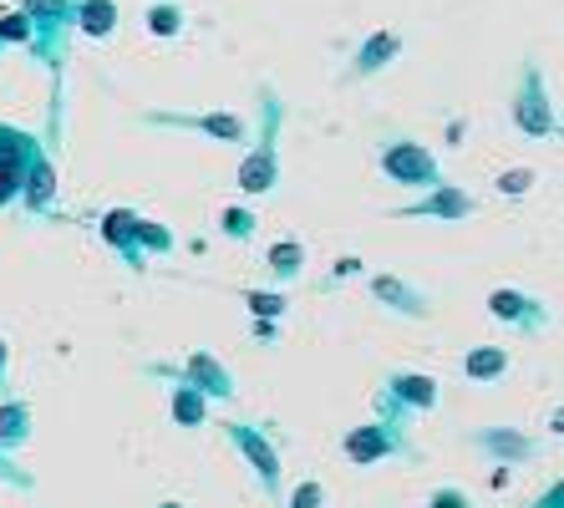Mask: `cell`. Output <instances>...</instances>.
I'll list each match as a JSON object with an SVG mask.
<instances>
[{
	"label": "cell",
	"instance_id": "cell-1",
	"mask_svg": "<svg viewBox=\"0 0 564 508\" xmlns=\"http://www.w3.org/2000/svg\"><path fill=\"white\" fill-rule=\"evenodd\" d=\"M280 128H285V97L275 87H260V138L250 143V153L239 158V194L245 198H264L275 194L280 183Z\"/></svg>",
	"mask_w": 564,
	"mask_h": 508
},
{
	"label": "cell",
	"instance_id": "cell-2",
	"mask_svg": "<svg viewBox=\"0 0 564 508\" xmlns=\"http://www.w3.org/2000/svg\"><path fill=\"white\" fill-rule=\"evenodd\" d=\"M341 453L346 463L356 468H371V463H417V443H412V422H397V418H371V422H356L351 432L341 437Z\"/></svg>",
	"mask_w": 564,
	"mask_h": 508
},
{
	"label": "cell",
	"instance_id": "cell-3",
	"mask_svg": "<svg viewBox=\"0 0 564 508\" xmlns=\"http://www.w3.org/2000/svg\"><path fill=\"white\" fill-rule=\"evenodd\" d=\"M72 11L77 0H21V15L31 21V41L26 52L36 56L46 72H62L66 66V52H72Z\"/></svg>",
	"mask_w": 564,
	"mask_h": 508
},
{
	"label": "cell",
	"instance_id": "cell-4",
	"mask_svg": "<svg viewBox=\"0 0 564 508\" xmlns=\"http://www.w3.org/2000/svg\"><path fill=\"white\" fill-rule=\"evenodd\" d=\"M219 432H224V443H229L239 457H245V468L254 473L260 494L280 504V494H285V463H280V447H275V437H270V428H260V422L224 418Z\"/></svg>",
	"mask_w": 564,
	"mask_h": 508
},
{
	"label": "cell",
	"instance_id": "cell-5",
	"mask_svg": "<svg viewBox=\"0 0 564 508\" xmlns=\"http://www.w3.org/2000/svg\"><path fill=\"white\" fill-rule=\"evenodd\" d=\"M509 118L513 128L534 138V143H554L560 138V112H554V97L544 87V72H539L534 56H524L519 66V82H513V97H509Z\"/></svg>",
	"mask_w": 564,
	"mask_h": 508
},
{
	"label": "cell",
	"instance_id": "cell-6",
	"mask_svg": "<svg viewBox=\"0 0 564 508\" xmlns=\"http://www.w3.org/2000/svg\"><path fill=\"white\" fill-rule=\"evenodd\" d=\"M143 128H178V132H198L209 143H245L250 138V122L229 112V107H198V112H173V107H148L138 112Z\"/></svg>",
	"mask_w": 564,
	"mask_h": 508
},
{
	"label": "cell",
	"instance_id": "cell-7",
	"mask_svg": "<svg viewBox=\"0 0 564 508\" xmlns=\"http://www.w3.org/2000/svg\"><path fill=\"white\" fill-rule=\"evenodd\" d=\"M437 402H443V387H437V377H422V371H387L377 387V412L397 422L427 418V412H437Z\"/></svg>",
	"mask_w": 564,
	"mask_h": 508
},
{
	"label": "cell",
	"instance_id": "cell-8",
	"mask_svg": "<svg viewBox=\"0 0 564 508\" xmlns=\"http://www.w3.org/2000/svg\"><path fill=\"white\" fill-rule=\"evenodd\" d=\"M377 169H381V179H392L397 188H417V194L433 188V183H443L437 158L427 153L417 138H387V143L377 148Z\"/></svg>",
	"mask_w": 564,
	"mask_h": 508
},
{
	"label": "cell",
	"instance_id": "cell-9",
	"mask_svg": "<svg viewBox=\"0 0 564 508\" xmlns=\"http://www.w3.org/2000/svg\"><path fill=\"white\" fill-rule=\"evenodd\" d=\"M478 214V194H468L463 183H433V188H422L417 198L408 204H397L392 219H443V224H463Z\"/></svg>",
	"mask_w": 564,
	"mask_h": 508
},
{
	"label": "cell",
	"instance_id": "cell-10",
	"mask_svg": "<svg viewBox=\"0 0 564 508\" xmlns=\"http://www.w3.org/2000/svg\"><path fill=\"white\" fill-rule=\"evenodd\" d=\"M41 138L31 128H15V122H0V209H11L21 198V179H26V163L41 153Z\"/></svg>",
	"mask_w": 564,
	"mask_h": 508
},
{
	"label": "cell",
	"instance_id": "cell-11",
	"mask_svg": "<svg viewBox=\"0 0 564 508\" xmlns=\"http://www.w3.org/2000/svg\"><path fill=\"white\" fill-rule=\"evenodd\" d=\"M463 443L473 447V453H484L488 463H499V468H524V463H534L539 457V437H529L524 428H473L463 432Z\"/></svg>",
	"mask_w": 564,
	"mask_h": 508
},
{
	"label": "cell",
	"instance_id": "cell-12",
	"mask_svg": "<svg viewBox=\"0 0 564 508\" xmlns=\"http://www.w3.org/2000/svg\"><path fill=\"white\" fill-rule=\"evenodd\" d=\"M173 366V361H169ZM173 377L178 381H188L194 391H204L209 402H219V407H229V402H239V381H235V371L219 361L214 352H204V346H194V352L184 356V366H173Z\"/></svg>",
	"mask_w": 564,
	"mask_h": 508
},
{
	"label": "cell",
	"instance_id": "cell-13",
	"mask_svg": "<svg viewBox=\"0 0 564 508\" xmlns=\"http://www.w3.org/2000/svg\"><path fill=\"white\" fill-rule=\"evenodd\" d=\"M488 315H494L499 326L519 331V336H544V331H550V305L524 295V290H513V285L488 290Z\"/></svg>",
	"mask_w": 564,
	"mask_h": 508
},
{
	"label": "cell",
	"instance_id": "cell-14",
	"mask_svg": "<svg viewBox=\"0 0 564 508\" xmlns=\"http://www.w3.org/2000/svg\"><path fill=\"white\" fill-rule=\"evenodd\" d=\"M367 290H371V300H377L381 311L402 315V321H427V315H433V295L412 285L408 274L377 270V274H367Z\"/></svg>",
	"mask_w": 564,
	"mask_h": 508
},
{
	"label": "cell",
	"instance_id": "cell-15",
	"mask_svg": "<svg viewBox=\"0 0 564 508\" xmlns=\"http://www.w3.org/2000/svg\"><path fill=\"white\" fill-rule=\"evenodd\" d=\"M148 377H158V381H169V418H173V428H209V412H214V402L204 397V391H194L188 381H178L173 377V366L169 361H148L143 366Z\"/></svg>",
	"mask_w": 564,
	"mask_h": 508
},
{
	"label": "cell",
	"instance_id": "cell-16",
	"mask_svg": "<svg viewBox=\"0 0 564 508\" xmlns=\"http://www.w3.org/2000/svg\"><path fill=\"white\" fill-rule=\"evenodd\" d=\"M402 56V31L397 26H377L361 36V46L351 52V62H346V82H367L377 77V72H387V66Z\"/></svg>",
	"mask_w": 564,
	"mask_h": 508
},
{
	"label": "cell",
	"instance_id": "cell-17",
	"mask_svg": "<svg viewBox=\"0 0 564 508\" xmlns=\"http://www.w3.org/2000/svg\"><path fill=\"white\" fill-rule=\"evenodd\" d=\"M97 235H102V245L118 255L122 264H128L132 274L148 270V255L138 249V209H128V204H118V209H107L102 219H97Z\"/></svg>",
	"mask_w": 564,
	"mask_h": 508
},
{
	"label": "cell",
	"instance_id": "cell-18",
	"mask_svg": "<svg viewBox=\"0 0 564 508\" xmlns=\"http://www.w3.org/2000/svg\"><path fill=\"white\" fill-rule=\"evenodd\" d=\"M21 209L36 214V219L56 214V158L46 153V148L26 163V179H21Z\"/></svg>",
	"mask_w": 564,
	"mask_h": 508
},
{
	"label": "cell",
	"instance_id": "cell-19",
	"mask_svg": "<svg viewBox=\"0 0 564 508\" xmlns=\"http://www.w3.org/2000/svg\"><path fill=\"white\" fill-rule=\"evenodd\" d=\"M36 432V412L26 397H0V457H15Z\"/></svg>",
	"mask_w": 564,
	"mask_h": 508
},
{
	"label": "cell",
	"instance_id": "cell-20",
	"mask_svg": "<svg viewBox=\"0 0 564 508\" xmlns=\"http://www.w3.org/2000/svg\"><path fill=\"white\" fill-rule=\"evenodd\" d=\"M509 371H513V356L503 352V346H494V341H478V346L463 352V377L478 381V387H494V381H503Z\"/></svg>",
	"mask_w": 564,
	"mask_h": 508
},
{
	"label": "cell",
	"instance_id": "cell-21",
	"mask_svg": "<svg viewBox=\"0 0 564 508\" xmlns=\"http://www.w3.org/2000/svg\"><path fill=\"white\" fill-rule=\"evenodd\" d=\"M72 31L87 41H112V31H118V6H112V0H77Z\"/></svg>",
	"mask_w": 564,
	"mask_h": 508
},
{
	"label": "cell",
	"instance_id": "cell-22",
	"mask_svg": "<svg viewBox=\"0 0 564 508\" xmlns=\"http://www.w3.org/2000/svg\"><path fill=\"white\" fill-rule=\"evenodd\" d=\"M264 264H270V280L295 285V280L305 274V264H311V249H305L301 239H275V245L264 249Z\"/></svg>",
	"mask_w": 564,
	"mask_h": 508
},
{
	"label": "cell",
	"instance_id": "cell-23",
	"mask_svg": "<svg viewBox=\"0 0 564 508\" xmlns=\"http://www.w3.org/2000/svg\"><path fill=\"white\" fill-rule=\"evenodd\" d=\"M184 26H188V11L178 6V0H153L143 11V31L153 41H173V36H184Z\"/></svg>",
	"mask_w": 564,
	"mask_h": 508
},
{
	"label": "cell",
	"instance_id": "cell-24",
	"mask_svg": "<svg viewBox=\"0 0 564 508\" xmlns=\"http://www.w3.org/2000/svg\"><path fill=\"white\" fill-rule=\"evenodd\" d=\"M214 229H219L229 245H250V239L260 235V214H254L250 204H224L219 219H214Z\"/></svg>",
	"mask_w": 564,
	"mask_h": 508
},
{
	"label": "cell",
	"instance_id": "cell-25",
	"mask_svg": "<svg viewBox=\"0 0 564 508\" xmlns=\"http://www.w3.org/2000/svg\"><path fill=\"white\" fill-rule=\"evenodd\" d=\"M138 249H143V255H173V249H178V239H173L169 224L143 219V214H138Z\"/></svg>",
	"mask_w": 564,
	"mask_h": 508
},
{
	"label": "cell",
	"instance_id": "cell-26",
	"mask_svg": "<svg viewBox=\"0 0 564 508\" xmlns=\"http://www.w3.org/2000/svg\"><path fill=\"white\" fill-rule=\"evenodd\" d=\"M245 305H250L254 321H280V315H290L285 290H245Z\"/></svg>",
	"mask_w": 564,
	"mask_h": 508
},
{
	"label": "cell",
	"instance_id": "cell-27",
	"mask_svg": "<svg viewBox=\"0 0 564 508\" xmlns=\"http://www.w3.org/2000/svg\"><path fill=\"white\" fill-rule=\"evenodd\" d=\"M280 508H326V483H321V478H301L290 494H280Z\"/></svg>",
	"mask_w": 564,
	"mask_h": 508
},
{
	"label": "cell",
	"instance_id": "cell-28",
	"mask_svg": "<svg viewBox=\"0 0 564 508\" xmlns=\"http://www.w3.org/2000/svg\"><path fill=\"white\" fill-rule=\"evenodd\" d=\"M31 41V21L21 11H6L0 15V46H26Z\"/></svg>",
	"mask_w": 564,
	"mask_h": 508
},
{
	"label": "cell",
	"instance_id": "cell-29",
	"mask_svg": "<svg viewBox=\"0 0 564 508\" xmlns=\"http://www.w3.org/2000/svg\"><path fill=\"white\" fill-rule=\"evenodd\" d=\"M427 508H473V498L463 494L458 483H443V488H433V494H427Z\"/></svg>",
	"mask_w": 564,
	"mask_h": 508
},
{
	"label": "cell",
	"instance_id": "cell-30",
	"mask_svg": "<svg viewBox=\"0 0 564 508\" xmlns=\"http://www.w3.org/2000/svg\"><path fill=\"white\" fill-rule=\"evenodd\" d=\"M529 188H534V169H513L499 179V194H509V198H524Z\"/></svg>",
	"mask_w": 564,
	"mask_h": 508
},
{
	"label": "cell",
	"instance_id": "cell-31",
	"mask_svg": "<svg viewBox=\"0 0 564 508\" xmlns=\"http://www.w3.org/2000/svg\"><path fill=\"white\" fill-rule=\"evenodd\" d=\"M0 483H15V488H31V473L21 468V463H15V457H0Z\"/></svg>",
	"mask_w": 564,
	"mask_h": 508
},
{
	"label": "cell",
	"instance_id": "cell-32",
	"mask_svg": "<svg viewBox=\"0 0 564 508\" xmlns=\"http://www.w3.org/2000/svg\"><path fill=\"white\" fill-rule=\"evenodd\" d=\"M0 397H11V341L0 336Z\"/></svg>",
	"mask_w": 564,
	"mask_h": 508
},
{
	"label": "cell",
	"instance_id": "cell-33",
	"mask_svg": "<svg viewBox=\"0 0 564 508\" xmlns=\"http://www.w3.org/2000/svg\"><path fill=\"white\" fill-rule=\"evenodd\" d=\"M529 508H564V483H550V488H544Z\"/></svg>",
	"mask_w": 564,
	"mask_h": 508
},
{
	"label": "cell",
	"instance_id": "cell-34",
	"mask_svg": "<svg viewBox=\"0 0 564 508\" xmlns=\"http://www.w3.org/2000/svg\"><path fill=\"white\" fill-rule=\"evenodd\" d=\"M250 336L254 341H275L280 331H275V321H250Z\"/></svg>",
	"mask_w": 564,
	"mask_h": 508
},
{
	"label": "cell",
	"instance_id": "cell-35",
	"mask_svg": "<svg viewBox=\"0 0 564 508\" xmlns=\"http://www.w3.org/2000/svg\"><path fill=\"white\" fill-rule=\"evenodd\" d=\"M153 508H188V504H178V498H158Z\"/></svg>",
	"mask_w": 564,
	"mask_h": 508
},
{
	"label": "cell",
	"instance_id": "cell-36",
	"mask_svg": "<svg viewBox=\"0 0 564 508\" xmlns=\"http://www.w3.org/2000/svg\"><path fill=\"white\" fill-rule=\"evenodd\" d=\"M0 56H6V46H0Z\"/></svg>",
	"mask_w": 564,
	"mask_h": 508
}]
</instances>
